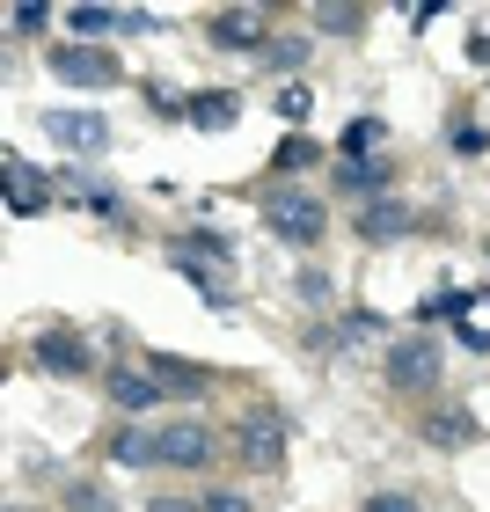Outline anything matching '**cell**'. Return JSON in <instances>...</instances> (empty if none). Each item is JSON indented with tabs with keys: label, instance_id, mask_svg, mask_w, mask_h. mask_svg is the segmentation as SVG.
<instances>
[{
	"label": "cell",
	"instance_id": "cell-1",
	"mask_svg": "<svg viewBox=\"0 0 490 512\" xmlns=\"http://www.w3.org/2000/svg\"><path fill=\"white\" fill-rule=\"evenodd\" d=\"M169 264L191 271V286L205 293V308H227V278H235V249H227V235H176Z\"/></svg>",
	"mask_w": 490,
	"mask_h": 512
},
{
	"label": "cell",
	"instance_id": "cell-2",
	"mask_svg": "<svg viewBox=\"0 0 490 512\" xmlns=\"http://www.w3.org/2000/svg\"><path fill=\"white\" fill-rule=\"evenodd\" d=\"M44 66H52V81H66V88H118L125 81L118 52H103V44H52Z\"/></svg>",
	"mask_w": 490,
	"mask_h": 512
},
{
	"label": "cell",
	"instance_id": "cell-3",
	"mask_svg": "<svg viewBox=\"0 0 490 512\" xmlns=\"http://www.w3.org/2000/svg\"><path fill=\"white\" fill-rule=\"evenodd\" d=\"M388 381L403 388V395H432L439 381H447V352H439L432 337H403V344H388Z\"/></svg>",
	"mask_w": 490,
	"mask_h": 512
},
{
	"label": "cell",
	"instance_id": "cell-4",
	"mask_svg": "<svg viewBox=\"0 0 490 512\" xmlns=\"http://www.w3.org/2000/svg\"><path fill=\"white\" fill-rule=\"evenodd\" d=\"M235 454L249 461V469H286V417L278 410H242V425H235Z\"/></svg>",
	"mask_w": 490,
	"mask_h": 512
},
{
	"label": "cell",
	"instance_id": "cell-5",
	"mask_svg": "<svg viewBox=\"0 0 490 512\" xmlns=\"http://www.w3.org/2000/svg\"><path fill=\"white\" fill-rule=\"evenodd\" d=\"M322 227H330L322 198H308V191H278V198H271V235H278V242L315 249V242H322Z\"/></svg>",
	"mask_w": 490,
	"mask_h": 512
},
{
	"label": "cell",
	"instance_id": "cell-6",
	"mask_svg": "<svg viewBox=\"0 0 490 512\" xmlns=\"http://www.w3.org/2000/svg\"><path fill=\"white\" fill-rule=\"evenodd\" d=\"M44 139L52 147H74V154H96V147H110V118L103 110H44Z\"/></svg>",
	"mask_w": 490,
	"mask_h": 512
},
{
	"label": "cell",
	"instance_id": "cell-7",
	"mask_svg": "<svg viewBox=\"0 0 490 512\" xmlns=\"http://www.w3.org/2000/svg\"><path fill=\"white\" fill-rule=\"evenodd\" d=\"M0 183H8V213L15 220H30V213L52 205V176H37L22 154H0Z\"/></svg>",
	"mask_w": 490,
	"mask_h": 512
},
{
	"label": "cell",
	"instance_id": "cell-8",
	"mask_svg": "<svg viewBox=\"0 0 490 512\" xmlns=\"http://www.w3.org/2000/svg\"><path fill=\"white\" fill-rule=\"evenodd\" d=\"M154 454L169 461V469H205V461H213V432L205 425H154Z\"/></svg>",
	"mask_w": 490,
	"mask_h": 512
},
{
	"label": "cell",
	"instance_id": "cell-9",
	"mask_svg": "<svg viewBox=\"0 0 490 512\" xmlns=\"http://www.w3.org/2000/svg\"><path fill=\"white\" fill-rule=\"evenodd\" d=\"M213 37L227 44V52H256V59H264L271 15H264V8H220V15H213Z\"/></svg>",
	"mask_w": 490,
	"mask_h": 512
},
{
	"label": "cell",
	"instance_id": "cell-10",
	"mask_svg": "<svg viewBox=\"0 0 490 512\" xmlns=\"http://www.w3.org/2000/svg\"><path fill=\"white\" fill-rule=\"evenodd\" d=\"M110 403L147 417L154 403H169V388H161V374H139V366H110Z\"/></svg>",
	"mask_w": 490,
	"mask_h": 512
},
{
	"label": "cell",
	"instance_id": "cell-11",
	"mask_svg": "<svg viewBox=\"0 0 490 512\" xmlns=\"http://www.w3.org/2000/svg\"><path fill=\"white\" fill-rule=\"evenodd\" d=\"M37 366H44V374H59V381H74V374H88L96 359H88V344H81V337L44 330V337H37Z\"/></svg>",
	"mask_w": 490,
	"mask_h": 512
},
{
	"label": "cell",
	"instance_id": "cell-12",
	"mask_svg": "<svg viewBox=\"0 0 490 512\" xmlns=\"http://www.w3.org/2000/svg\"><path fill=\"white\" fill-rule=\"evenodd\" d=\"M183 118H191L198 132H227V125L242 118V103H235V88H227V96H220V88H205V96L183 103Z\"/></svg>",
	"mask_w": 490,
	"mask_h": 512
},
{
	"label": "cell",
	"instance_id": "cell-13",
	"mask_svg": "<svg viewBox=\"0 0 490 512\" xmlns=\"http://www.w3.org/2000/svg\"><path fill=\"white\" fill-rule=\"evenodd\" d=\"M425 439L454 454V447H469V439H476V417H469V410H432V417H425Z\"/></svg>",
	"mask_w": 490,
	"mask_h": 512
},
{
	"label": "cell",
	"instance_id": "cell-14",
	"mask_svg": "<svg viewBox=\"0 0 490 512\" xmlns=\"http://www.w3.org/2000/svg\"><path fill=\"white\" fill-rule=\"evenodd\" d=\"M403 227H410V213H403L395 198H373L366 213H359V235H366V242H395Z\"/></svg>",
	"mask_w": 490,
	"mask_h": 512
},
{
	"label": "cell",
	"instance_id": "cell-15",
	"mask_svg": "<svg viewBox=\"0 0 490 512\" xmlns=\"http://www.w3.org/2000/svg\"><path fill=\"white\" fill-rule=\"evenodd\" d=\"M337 183H344L352 198H373V191H388V161H344Z\"/></svg>",
	"mask_w": 490,
	"mask_h": 512
},
{
	"label": "cell",
	"instance_id": "cell-16",
	"mask_svg": "<svg viewBox=\"0 0 490 512\" xmlns=\"http://www.w3.org/2000/svg\"><path fill=\"white\" fill-rule=\"evenodd\" d=\"M110 461H125V469H154V461H161L154 454V432H139V425L118 432V439H110Z\"/></svg>",
	"mask_w": 490,
	"mask_h": 512
},
{
	"label": "cell",
	"instance_id": "cell-17",
	"mask_svg": "<svg viewBox=\"0 0 490 512\" xmlns=\"http://www.w3.org/2000/svg\"><path fill=\"white\" fill-rule=\"evenodd\" d=\"M66 22H74L81 37H103V30H125V15L118 8H66Z\"/></svg>",
	"mask_w": 490,
	"mask_h": 512
},
{
	"label": "cell",
	"instance_id": "cell-18",
	"mask_svg": "<svg viewBox=\"0 0 490 512\" xmlns=\"http://www.w3.org/2000/svg\"><path fill=\"white\" fill-rule=\"evenodd\" d=\"M66 512H118V498L103 483H66Z\"/></svg>",
	"mask_w": 490,
	"mask_h": 512
},
{
	"label": "cell",
	"instance_id": "cell-19",
	"mask_svg": "<svg viewBox=\"0 0 490 512\" xmlns=\"http://www.w3.org/2000/svg\"><path fill=\"white\" fill-rule=\"evenodd\" d=\"M308 110H315V96H308V88H278V118H286V125H308Z\"/></svg>",
	"mask_w": 490,
	"mask_h": 512
},
{
	"label": "cell",
	"instance_id": "cell-20",
	"mask_svg": "<svg viewBox=\"0 0 490 512\" xmlns=\"http://www.w3.org/2000/svg\"><path fill=\"white\" fill-rule=\"evenodd\" d=\"M300 59H308V44H300V37H271V44H264V66H278V74L300 66Z\"/></svg>",
	"mask_w": 490,
	"mask_h": 512
},
{
	"label": "cell",
	"instance_id": "cell-21",
	"mask_svg": "<svg viewBox=\"0 0 490 512\" xmlns=\"http://www.w3.org/2000/svg\"><path fill=\"white\" fill-rule=\"evenodd\" d=\"M308 161H315V139H278V169H308Z\"/></svg>",
	"mask_w": 490,
	"mask_h": 512
},
{
	"label": "cell",
	"instance_id": "cell-22",
	"mask_svg": "<svg viewBox=\"0 0 490 512\" xmlns=\"http://www.w3.org/2000/svg\"><path fill=\"white\" fill-rule=\"evenodd\" d=\"M359 8H315V30H359Z\"/></svg>",
	"mask_w": 490,
	"mask_h": 512
},
{
	"label": "cell",
	"instance_id": "cell-23",
	"mask_svg": "<svg viewBox=\"0 0 490 512\" xmlns=\"http://www.w3.org/2000/svg\"><path fill=\"white\" fill-rule=\"evenodd\" d=\"M293 286H300V300H330V278H322V271H300Z\"/></svg>",
	"mask_w": 490,
	"mask_h": 512
},
{
	"label": "cell",
	"instance_id": "cell-24",
	"mask_svg": "<svg viewBox=\"0 0 490 512\" xmlns=\"http://www.w3.org/2000/svg\"><path fill=\"white\" fill-rule=\"evenodd\" d=\"M366 512H417V498H403V491H381V498H366Z\"/></svg>",
	"mask_w": 490,
	"mask_h": 512
},
{
	"label": "cell",
	"instance_id": "cell-25",
	"mask_svg": "<svg viewBox=\"0 0 490 512\" xmlns=\"http://www.w3.org/2000/svg\"><path fill=\"white\" fill-rule=\"evenodd\" d=\"M8 30H44V8H8Z\"/></svg>",
	"mask_w": 490,
	"mask_h": 512
},
{
	"label": "cell",
	"instance_id": "cell-26",
	"mask_svg": "<svg viewBox=\"0 0 490 512\" xmlns=\"http://www.w3.org/2000/svg\"><path fill=\"white\" fill-rule=\"evenodd\" d=\"M483 139H490L483 125H454V147H461V154H476V147H483Z\"/></svg>",
	"mask_w": 490,
	"mask_h": 512
},
{
	"label": "cell",
	"instance_id": "cell-27",
	"mask_svg": "<svg viewBox=\"0 0 490 512\" xmlns=\"http://www.w3.org/2000/svg\"><path fill=\"white\" fill-rule=\"evenodd\" d=\"M205 512H249V498H235V491H220V498H205Z\"/></svg>",
	"mask_w": 490,
	"mask_h": 512
},
{
	"label": "cell",
	"instance_id": "cell-28",
	"mask_svg": "<svg viewBox=\"0 0 490 512\" xmlns=\"http://www.w3.org/2000/svg\"><path fill=\"white\" fill-rule=\"evenodd\" d=\"M469 59H476V66H490V22H483V30L469 37Z\"/></svg>",
	"mask_w": 490,
	"mask_h": 512
},
{
	"label": "cell",
	"instance_id": "cell-29",
	"mask_svg": "<svg viewBox=\"0 0 490 512\" xmlns=\"http://www.w3.org/2000/svg\"><path fill=\"white\" fill-rule=\"evenodd\" d=\"M147 512H198V505H183V498H154Z\"/></svg>",
	"mask_w": 490,
	"mask_h": 512
}]
</instances>
